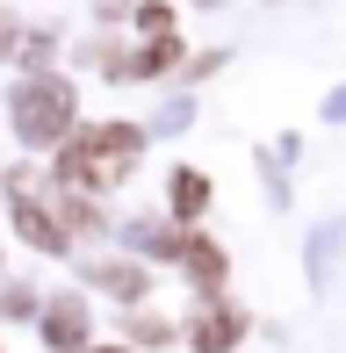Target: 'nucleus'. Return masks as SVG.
Segmentation results:
<instances>
[{"mask_svg": "<svg viewBox=\"0 0 346 353\" xmlns=\"http://www.w3.org/2000/svg\"><path fill=\"white\" fill-rule=\"evenodd\" d=\"M137 152H145V137H137L130 123H101V130L72 137V152H65V166H58V181H65V188H116V181H130Z\"/></svg>", "mask_w": 346, "mask_h": 353, "instance_id": "1", "label": "nucleus"}, {"mask_svg": "<svg viewBox=\"0 0 346 353\" xmlns=\"http://www.w3.org/2000/svg\"><path fill=\"white\" fill-rule=\"evenodd\" d=\"M14 130L29 144H58L72 130V87L65 79H22L14 87Z\"/></svg>", "mask_w": 346, "mask_h": 353, "instance_id": "2", "label": "nucleus"}, {"mask_svg": "<svg viewBox=\"0 0 346 353\" xmlns=\"http://www.w3.org/2000/svg\"><path fill=\"white\" fill-rule=\"evenodd\" d=\"M80 332H87V303L80 296H58L51 303V310H43V339H51V346H80Z\"/></svg>", "mask_w": 346, "mask_h": 353, "instance_id": "3", "label": "nucleus"}, {"mask_svg": "<svg viewBox=\"0 0 346 353\" xmlns=\"http://www.w3.org/2000/svg\"><path fill=\"white\" fill-rule=\"evenodd\" d=\"M22 231H29V245H37V252H65V231H58V216H51V210H37L29 195H22Z\"/></svg>", "mask_w": 346, "mask_h": 353, "instance_id": "4", "label": "nucleus"}, {"mask_svg": "<svg viewBox=\"0 0 346 353\" xmlns=\"http://www.w3.org/2000/svg\"><path fill=\"white\" fill-rule=\"evenodd\" d=\"M231 339H238V310H202V325H195V346H202V353H224Z\"/></svg>", "mask_w": 346, "mask_h": 353, "instance_id": "5", "label": "nucleus"}, {"mask_svg": "<svg viewBox=\"0 0 346 353\" xmlns=\"http://www.w3.org/2000/svg\"><path fill=\"white\" fill-rule=\"evenodd\" d=\"M202 202H210V188H202V173H173V210H181V216H195Z\"/></svg>", "mask_w": 346, "mask_h": 353, "instance_id": "6", "label": "nucleus"}, {"mask_svg": "<svg viewBox=\"0 0 346 353\" xmlns=\"http://www.w3.org/2000/svg\"><path fill=\"white\" fill-rule=\"evenodd\" d=\"M101 353H123V346H101Z\"/></svg>", "mask_w": 346, "mask_h": 353, "instance_id": "7", "label": "nucleus"}]
</instances>
